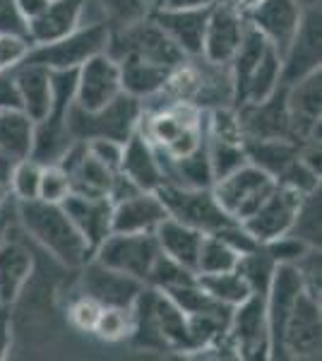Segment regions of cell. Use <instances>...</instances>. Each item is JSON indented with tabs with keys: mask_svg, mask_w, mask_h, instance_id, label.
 Returning a JSON list of instances; mask_svg holds the SVG:
<instances>
[{
	"mask_svg": "<svg viewBox=\"0 0 322 361\" xmlns=\"http://www.w3.org/2000/svg\"><path fill=\"white\" fill-rule=\"evenodd\" d=\"M15 214L22 231L61 265L82 267L92 258L89 243L78 231L61 202H46L39 197L15 202Z\"/></svg>",
	"mask_w": 322,
	"mask_h": 361,
	"instance_id": "1",
	"label": "cell"
},
{
	"mask_svg": "<svg viewBox=\"0 0 322 361\" xmlns=\"http://www.w3.org/2000/svg\"><path fill=\"white\" fill-rule=\"evenodd\" d=\"M140 118H142V102L132 94L120 92L113 102H109L104 109L97 111H85L78 104H70L66 123L73 140H94L106 137L116 142H125L128 137L137 130Z\"/></svg>",
	"mask_w": 322,
	"mask_h": 361,
	"instance_id": "2",
	"label": "cell"
},
{
	"mask_svg": "<svg viewBox=\"0 0 322 361\" xmlns=\"http://www.w3.org/2000/svg\"><path fill=\"white\" fill-rule=\"evenodd\" d=\"M106 54L113 61H118L120 56H137L142 61L168 70L185 61L183 51L161 32V27L151 17H144V20L135 22L130 27L111 32Z\"/></svg>",
	"mask_w": 322,
	"mask_h": 361,
	"instance_id": "3",
	"label": "cell"
},
{
	"mask_svg": "<svg viewBox=\"0 0 322 361\" xmlns=\"http://www.w3.org/2000/svg\"><path fill=\"white\" fill-rule=\"evenodd\" d=\"M109 39L111 29L106 25H80L58 42L29 46L22 63H37L49 70H78L87 58L104 54Z\"/></svg>",
	"mask_w": 322,
	"mask_h": 361,
	"instance_id": "4",
	"label": "cell"
},
{
	"mask_svg": "<svg viewBox=\"0 0 322 361\" xmlns=\"http://www.w3.org/2000/svg\"><path fill=\"white\" fill-rule=\"evenodd\" d=\"M274 183L277 180L269 176L267 171H262L260 166L245 161L236 171L214 180L212 193L228 217L236 219V222H245L262 205V200L269 195Z\"/></svg>",
	"mask_w": 322,
	"mask_h": 361,
	"instance_id": "5",
	"label": "cell"
},
{
	"mask_svg": "<svg viewBox=\"0 0 322 361\" xmlns=\"http://www.w3.org/2000/svg\"><path fill=\"white\" fill-rule=\"evenodd\" d=\"M154 193L163 202L168 217L188 224L192 229H200L202 234H214L221 226L236 222L221 209L212 188H180V185L161 183Z\"/></svg>",
	"mask_w": 322,
	"mask_h": 361,
	"instance_id": "6",
	"label": "cell"
},
{
	"mask_svg": "<svg viewBox=\"0 0 322 361\" xmlns=\"http://www.w3.org/2000/svg\"><path fill=\"white\" fill-rule=\"evenodd\" d=\"M159 253L161 248L156 243L154 231H135V234L111 231L97 246L92 258L99 260L101 265L113 267V270L125 272V275L144 282Z\"/></svg>",
	"mask_w": 322,
	"mask_h": 361,
	"instance_id": "7",
	"label": "cell"
},
{
	"mask_svg": "<svg viewBox=\"0 0 322 361\" xmlns=\"http://www.w3.org/2000/svg\"><path fill=\"white\" fill-rule=\"evenodd\" d=\"M228 340L238 359H269V328L265 311V294H250L231 308Z\"/></svg>",
	"mask_w": 322,
	"mask_h": 361,
	"instance_id": "8",
	"label": "cell"
},
{
	"mask_svg": "<svg viewBox=\"0 0 322 361\" xmlns=\"http://www.w3.org/2000/svg\"><path fill=\"white\" fill-rule=\"evenodd\" d=\"M286 111H289V140L301 145L320 140L322 118V70L301 78L286 87Z\"/></svg>",
	"mask_w": 322,
	"mask_h": 361,
	"instance_id": "9",
	"label": "cell"
},
{
	"mask_svg": "<svg viewBox=\"0 0 322 361\" xmlns=\"http://www.w3.org/2000/svg\"><path fill=\"white\" fill-rule=\"evenodd\" d=\"M322 352V308L306 289L291 308L282 335L284 359H320Z\"/></svg>",
	"mask_w": 322,
	"mask_h": 361,
	"instance_id": "10",
	"label": "cell"
},
{
	"mask_svg": "<svg viewBox=\"0 0 322 361\" xmlns=\"http://www.w3.org/2000/svg\"><path fill=\"white\" fill-rule=\"evenodd\" d=\"M322 61V13L320 5L303 8L301 25L289 49L282 56V85H294L306 75L320 70Z\"/></svg>",
	"mask_w": 322,
	"mask_h": 361,
	"instance_id": "11",
	"label": "cell"
},
{
	"mask_svg": "<svg viewBox=\"0 0 322 361\" xmlns=\"http://www.w3.org/2000/svg\"><path fill=\"white\" fill-rule=\"evenodd\" d=\"M303 294V279L298 275L296 265L277 263L272 272V282L265 294L267 328H269V359H284L282 354V335L291 308L296 306L298 296Z\"/></svg>",
	"mask_w": 322,
	"mask_h": 361,
	"instance_id": "12",
	"label": "cell"
},
{
	"mask_svg": "<svg viewBox=\"0 0 322 361\" xmlns=\"http://www.w3.org/2000/svg\"><path fill=\"white\" fill-rule=\"evenodd\" d=\"M37 258L22 226H10L0 238V306H13L34 275Z\"/></svg>",
	"mask_w": 322,
	"mask_h": 361,
	"instance_id": "13",
	"label": "cell"
},
{
	"mask_svg": "<svg viewBox=\"0 0 322 361\" xmlns=\"http://www.w3.org/2000/svg\"><path fill=\"white\" fill-rule=\"evenodd\" d=\"M123 92L120 68L106 51L87 58L78 68L75 80V104L85 111L104 109Z\"/></svg>",
	"mask_w": 322,
	"mask_h": 361,
	"instance_id": "14",
	"label": "cell"
},
{
	"mask_svg": "<svg viewBox=\"0 0 322 361\" xmlns=\"http://www.w3.org/2000/svg\"><path fill=\"white\" fill-rule=\"evenodd\" d=\"M245 29H248L245 15L233 10L231 5H224L216 0L212 8H209L207 25H204L200 58L212 63V66H228L243 42Z\"/></svg>",
	"mask_w": 322,
	"mask_h": 361,
	"instance_id": "15",
	"label": "cell"
},
{
	"mask_svg": "<svg viewBox=\"0 0 322 361\" xmlns=\"http://www.w3.org/2000/svg\"><path fill=\"white\" fill-rule=\"evenodd\" d=\"M80 292L92 296L101 306H118L130 308L147 284L137 277H130L125 272H118L113 267L101 265L99 260L89 258L80 267Z\"/></svg>",
	"mask_w": 322,
	"mask_h": 361,
	"instance_id": "16",
	"label": "cell"
},
{
	"mask_svg": "<svg viewBox=\"0 0 322 361\" xmlns=\"http://www.w3.org/2000/svg\"><path fill=\"white\" fill-rule=\"evenodd\" d=\"M303 195L294 188H286L282 183H274L269 195L262 200V205L250 214L245 222H241L250 234L255 236L257 243H267L277 236H284L291 231L301 205Z\"/></svg>",
	"mask_w": 322,
	"mask_h": 361,
	"instance_id": "17",
	"label": "cell"
},
{
	"mask_svg": "<svg viewBox=\"0 0 322 361\" xmlns=\"http://www.w3.org/2000/svg\"><path fill=\"white\" fill-rule=\"evenodd\" d=\"M301 15L303 8L298 5V0H260L255 8L245 13V20L255 32L262 34V39L279 56H284L298 32Z\"/></svg>",
	"mask_w": 322,
	"mask_h": 361,
	"instance_id": "18",
	"label": "cell"
},
{
	"mask_svg": "<svg viewBox=\"0 0 322 361\" xmlns=\"http://www.w3.org/2000/svg\"><path fill=\"white\" fill-rule=\"evenodd\" d=\"M245 140H289V111H286V85H279L265 102L236 106Z\"/></svg>",
	"mask_w": 322,
	"mask_h": 361,
	"instance_id": "19",
	"label": "cell"
},
{
	"mask_svg": "<svg viewBox=\"0 0 322 361\" xmlns=\"http://www.w3.org/2000/svg\"><path fill=\"white\" fill-rule=\"evenodd\" d=\"M209 8H212V5H209ZM209 8H197V10L151 8L149 17L161 27V32L183 51L185 58H200Z\"/></svg>",
	"mask_w": 322,
	"mask_h": 361,
	"instance_id": "20",
	"label": "cell"
},
{
	"mask_svg": "<svg viewBox=\"0 0 322 361\" xmlns=\"http://www.w3.org/2000/svg\"><path fill=\"white\" fill-rule=\"evenodd\" d=\"M78 231L89 243L92 255L99 243L111 234V214H113V202L109 195H82L70 193L66 200L61 202Z\"/></svg>",
	"mask_w": 322,
	"mask_h": 361,
	"instance_id": "21",
	"label": "cell"
},
{
	"mask_svg": "<svg viewBox=\"0 0 322 361\" xmlns=\"http://www.w3.org/2000/svg\"><path fill=\"white\" fill-rule=\"evenodd\" d=\"M168 217L166 207L154 190H137V193L113 202L111 214V231L135 234V231H154L159 222Z\"/></svg>",
	"mask_w": 322,
	"mask_h": 361,
	"instance_id": "22",
	"label": "cell"
},
{
	"mask_svg": "<svg viewBox=\"0 0 322 361\" xmlns=\"http://www.w3.org/2000/svg\"><path fill=\"white\" fill-rule=\"evenodd\" d=\"M13 80L20 97V109L34 123L46 118L54 106V78L51 70L37 63H17L13 68Z\"/></svg>",
	"mask_w": 322,
	"mask_h": 361,
	"instance_id": "23",
	"label": "cell"
},
{
	"mask_svg": "<svg viewBox=\"0 0 322 361\" xmlns=\"http://www.w3.org/2000/svg\"><path fill=\"white\" fill-rule=\"evenodd\" d=\"M82 0H49L34 20L27 22V39L32 46L51 44L80 27Z\"/></svg>",
	"mask_w": 322,
	"mask_h": 361,
	"instance_id": "24",
	"label": "cell"
},
{
	"mask_svg": "<svg viewBox=\"0 0 322 361\" xmlns=\"http://www.w3.org/2000/svg\"><path fill=\"white\" fill-rule=\"evenodd\" d=\"M118 171L125 178H130L140 190H156L163 183L154 145H151L140 130H135L132 135L123 142Z\"/></svg>",
	"mask_w": 322,
	"mask_h": 361,
	"instance_id": "25",
	"label": "cell"
},
{
	"mask_svg": "<svg viewBox=\"0 0 322 361\" xmlns=\"http://www.w3.org/2000/svg\"><path fill=\"white\" fill-rule=\"evenodd\" d=\"M149 13V0H82L80 25H106L111 32H116L144 20Z\"/></svg>",
	"mask_w": 322,
	"mask_h": 361,
	"instance_id": "26",
	"label": "cell"
},
{
	"mask_svg": "<svg viewBox=\"0 0 322 361\" xmlns=\"http://www.w3.org/2000/svg\"><path fill=\"white\" fill-rule=\"evenodd\" d=\"M154 236L163 255L173 258L175 263H180L192 272L197 270V255H200V246L204 238L200 229H192V226L178 222V219L166 217L154 229Z\"/></svg>",
	"mask_w": 322,
	"mask_h": 361,
	"instance_id": "27",
	"label": "cell"
},
{
	"mask_svg": "<svg viewBox=\"0 0 322 361\" xmlns=\"http://www.w3.org/2000/svg\"><path fill=\"white\" fill-rule=\"evenodd\" d=\"M154 318H156V328H159V335L168 352H180L188 357L192 352L188 316H185L166 294L159 292V289H154Z\"/></svg>",
	"mask_w": 322,
	"mask_h": 361,
	"instance_id": "28",
	"label": "cell"
},
{
	"mask_svg": "<svg viewBox=\"0 0 322 361\" xmlns=\"http://www.w3.org/2000/svg\"><path fill=\"white\" fill-rule=\"evenodd\" d=\"M34 121L22 109H0V154L10 161L32 157Z\"/></svg>",
	"mask_w": 322,
	"mask_h": 361,
	"instance_id": "29",
	"label": "cell"
},
{
	"mask_svg": "<svg viewBox=\"0 0 322 361\" xmlns=\"http://www.w3.org/2000/svg\"><path fill=\"white\" fill-rule=\"evenodd\" d=\"M116 63L120 68V85L125 94L144 99L159 92L166 82L168 68L154 66V63H147L137 56H120Z\"/></svg>",
	"mask_w": 322,
	"mask_h": 361,
	"instance_id": "30",
	"label": "cell"
},
{
	"mask_svg": "<svg viewBox=\"0 0 322 361\" xmlns=\"http://www.w3.org/2000/svg\"><path fill=\"white\" fill-rule=\"evenodd\" d=\"M298 145L291 140H245V154L248 161L267 171L277 180L279 173L298 157Z\"/></svg>",
	"mask_w": 322,
	"mask_h": 361,
	"instance_id": "31",
	"label": "cell"
},
{
	"mask_svg": "<svg viewBox=\"0 0 322 361\" xmlns=\"http://www.w3.org/2000/svg\"><path fill=\"white\" fill-rule=\"evenodd\" d=\"M279 85H282V56L272 46H267L265 54L253 68V73H250L248 82H245L241 104L265 102L267 97H272L277 92Z\"/></svg>",
	"mask_w": 322,
	"mask_h": 361,
	"instance_id": "32",
	"label": "cell"
},
{
	"mask_svg": "<svg viewBox=\"0 0 322 361\" xmlns=\"http://www.w3.org/2000/svg\"><path fill=\"white\" fill-rule=\"evenodd\" d=\"M197 284H200L214 301H219V304H224V306H231V308L238 306L243 299H248V296L253 294L248 282H245L236 267L226 272H214V275H197Z\"/></svg>",
	"mask_w": 322,
	"mask_h": 361,
	"instance_id": "33",
	"label": "cell"
},
{
	"mask_svg": "<svg viewBox=\"0 0 322 361\" xmlns=\"http://www.w3.org/2000/svg\"><path fill=\"white\" fill-rule=\"evenodd\" d=\"M204 147H207V157H209V166H212L214 180L224 178L226 173L236 171L238 166H243L245 161H248L245 142H233V140H219V137L204 135Z\"/></svg>",
	"mask_w": 322,
	"mask_h": 361,
	"instance_id": "34",
	"label": "cell"
},
{
	"mask_svg": "<svg viewBox=\"0 0 322 361\" xmlns=\"http://www.w3.org/2000/svg\"><path fill=\"white\" fill-rule=\"evenodd\" d=\"M322 197H320V188L313 190V193L303 195L301 205H298V212H296V219H294V226H291L289 234H294L296 238L306 241L308 246H318L320 248V241H322Z\"/></svg>",
	"mask_w": 322,
	"mask_h": 361,
	"instance_id": "35",
	"label": "cell"
},
{
	"mask_svg": "<svg viewBox=\"0 0 322 361\" xmlns=\"http://www.w3.org/2000/svg\"><path fill=\"white\" fill-rule=\"evenodd\" d=\"M241 255L236 253L226 241H221L216 234H204L200 255H197L195 275H214V272L233 270Z\"/></svg>",
	"mask_w": 322,
	"mask_h": 361,
	"instance_id": "36",
	"label": "cell"
},
{
	"mask_svg": "<svg viewBox=\"0 0 322 361\" xmlns=\"http://www.w3.org/2000/svg\"><path fill=\"white\" fill-rule=\"evenodd\" d=\"M274 267H277V263L269 258V253L262 243L255 250H250V253L241 255L236 263V270L243 275V279L248 282V287L253 294H267Z\"/></svg>",
	"mask_w": 322,
	"mask_h": 361,
	"instance_id": "37",
	"label": "cell"
},
{
	"mask_svg": "<svg viewBox=\"0 0 322 361\" xmlns=\"http://www.w3.org/2000/svg\"><path fill=\"white\" fill-rule=\"evenodd\" d=\"M39 180H41V164L32 157L17 159L10 166L8 176V188L15 202L25 200H37L39 197Z\"/></svg>",
	"mask_w": 322,
	"mask_h": 361,
	"instance_id": "38",
	"label": "cell"
},
{
	"mask_svg": "<svg viewBox=\"0 0 322 361\" xmlns=\"http://www.w3.org/2000/svg\"><path fill=\"white\" fill-rule=\"evenodd\" d=\"M195 272L188 270V267H183L180 263H175L173 258H168V255L159 253V258L154 260V265H151L147 279H144V284L151 289H159V292H166V289L171 287H178V284H188V282H195Z\"/></svg>",
	"mask_w": 322,
	"mask_h": 361,
	"instance_id": "39",
	"label": "cell"
},
{
	"mask_svg": "<svg viewBox=\"0 0 322 361\" xmlns=\"http://www.w3.org/2000/svg\"><path fill=\"white\" fill-rule=\"evenodd\" d=\"M130 328H132L130 308L104 306L92 333H94L99 340H104V342H120V340H125V337L130 335Z\"/></svg>",
	"mask_w": 322,
	"mask_h": 361,
	"instance_id": "40",
	"label": "cell"
},
{
	"mask_svg": "<svg viewBox=\"0 0 322 361\" xmlns=\"http://www.w3.org/2000/svg\"><path fill=\"white\" fill-rule=\"evenodd\" d=\"M70 195V176L61 164H41L39 200L63 202Z\"/></svg>",
	"mask_w": 322,
	"mask_h": 361,
	"instance_id": "41",
	"label": "cell"
},
{
	"mask_svg": "<svg viewBox=\"0 0 322 361\" xmlns=\"http://www.w3.org/2000/svg\"><path fill=\"white\" fill-rule=\"evenodd\" d=\"M294 265L303 279V289H306L313 299L320 301V294H322V253H320V248H315V246L308 248Z\"/></svg>",
	"mask_w": 322,
	"mask_h": 361,
	"instance_id": "42",
	"label": "cell"
},
{
	"mask_svg": "<svg viewBox=\"0 0 322 361\" xmlns=\"http://www.w3.org/2000/svg\"><path fill=\"white\" fill-rule=\"evenodd\" d=\"M101 308L104 306L99 304V301H94L92 296L80 292V296H75V299L70 301L68 318H70V323H73L75 328L82 330V333H92V330H94V325H97L99 313H101Z\"/></svg>",
	"mask_w": 322,
	"mask_h": 361,
	"instance_id": "43",
	"label": "cell"
},
{
	"mask_svg": "<svg viewBox=\"0 0 322 361\" xmlns=\"http://www.w3.org/2000/svg\"><path fill=\"white\" fill-rule=\"evenodd\" d=\"M262 246H265V250L269 253V258H272L274 263H289V265H294L308 248H313V246H308L306 241L296 238L294 234L277 236V238H272V241L262 243ZM315 248H318V246H315Z\"/></svg>",
	"mask_w": 322,
	"mask_h": 361,
	"instance_id": "44",
	"label": "cell"
},
{
	"mask_svg": "<svg viewBox=\"0 0 322 361\" xmlns=\"http://www.w3.org/2000/svg\"><path fill=\"white\" fill-rule=\"evenodd\" d=\"M29 44L25 37H15V34H0V73L13 70L17 63L25 61Z\"/></svg>",
	"mask_w": 322,
	"mask_h": 361,
	"instance_id": "45",
	"label": "cell"
},
{
	"mask_svg": "<svg viewBox=\"0 0 322 361\" xmlns=\"http://www.w3.org/2000/svg\"><path fill=\"white\" fill-rule=\"evenodd\" d=\"M87 149H89V154H94L104 166H109L111 171H118L120 154H123L120 142L106 140V137H94V140H87Z\"/></svg>",
	"mask_w": 322,
	"mask_h": 361,
	"instance_id": "46",
	"label": "cell"
},
{
	"mask_svg": "<svg viewBox=\"0 0 322 361\" xmlns=\"http://www.w3.org/2000/svg\"><path fill=\"white\" fill-rule=\"evenodd\" d=\"M0 34H15L27 39V22L17 13L15 0H0Z\"/></svg>",
	"mask_w": 322,
	"mask_h": 361,
	"instance_id": "47",
	"label": "cell"
},
{
	"mask_svg": "<svg viewBox=\"0 0 322 361\" xmlns=\"http://www.w3.org/2000/svg\"><path fill=\"white\" fill-rule=\"evenodd\" d=\"M10 347H13V316L10 306H0V361L8 359Z\"/></svg>",
	"mask_w": 322,
	"mask_h": 361,
	"instance_id": "48",
	"label": "cell"
},
{
	"mask_svg": "<svg viewBox=\"0 0 322 361\" xmlns=\"http://www.w3.org/2000/svg\"><path fill=\"white\" fill-rule=\"evenodd\" d=\"M216 0H156L154 8H166V10H197V8H209Z\"/></svg>",
	"mask_w": 322,
	"mask_h": 361,
	"instance_id": "49",
	"label": "cell"
},
{
	"mask_svg": "<svg viewBox=\"0 0 322 361\" xmlns=\"http://www.w3.org/2000/svg\"><path fill=\"white\" fill-rule=\"evenodd\" d=\"M15 5H17V13L22 15V20L29 22L49 5V0H15Z\"/></svg>",
	"mask_w": 322,
	"mask_h": 361,
	"instance_id": "50",
	"label": "cell"
},
{
	"mask_svg": "<svg viewBox=\"0 0 322 361\" xmlns=\"http://www.w3.org/2000/svg\"><path fill=\"white\" fill-rule=\"evenodd\" d=\"M219 3H224V5H231L233 10H238V13H248L250 8H255L260 0H219Z\"/></svg>",
	"mask_w": 322,
	"mask_h": 361,
	"instance_id": "51",
	"label": "cell"
},
{
	"mask_svg": "<svg viewBox=\"0 0 322 361\" xmlns=\"http://www.w3.org/2000/svg\"><path fill=\"white\" fill-rule=\"evenodd\" d=\"M10 200H13V195H10L8 183H3V180H0V207H3V205H8Z\"/></svg>",
	"mask_w": 322,
	"mask_h": 361,
	"instance_id": "52",
	"label": "cell"
},
{
	"mask_svg": "<svg viewBox=\"0 0 322 361\" xmlns=\"http://www.w3.org/2000/svg\"><path fill=\"white\" fill-rule=\"evenodd\" d=\"M301 8H313V5H320V0H298Z\"/></svg>",
	"mask_w": 322,
	"mask_h": 361,
	"instance_id": "53",
	"label": "cell"
},
{
	"mask_svg": "<svg viewBox=\"0 0 322 361\" xmlns=\"http://www.w3.org/2000/svg\"><path fill=\"white\" fill-rule=\"evenodd\" d=\"M149 3H151V8H154V5H156V0H149Z\"/></svg>",
	"mask_w": 322,
	"mask_h": 361,
	"instance_id": "54",
	"label": "cell"
}]
</instances>
